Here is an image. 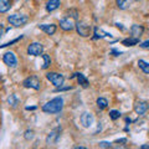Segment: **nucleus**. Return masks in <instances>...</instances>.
<instances>
[{
  "instance_id": "nucleus-10",
  "label": "nucleus",
  "mask_w": 149,
  "mask_h": 149,
  "mask_svg": "<svg viewBox=\"0 0 149 149\" xmlns=\"http://www.w3.org/2000/svg\"><path fill=\"white\" fill-rule=\"evenodd\" d=\"M61 130H62L61 127H57V128H55V129L51 130V132L49 133L47 138H46V143H47V144H55V143H57L60 136H61Z\"/></svg>"
},
{
  "instance_id": "nucleus-18",
  "label": "nucleus",
  "mask_w": 149,
  "mask_h": 149,
  "mask_svg": "<svg viewBox=\"0 0 149 149\" xmlns=\"http://www.w3.org/2000/svg\"><path fill=\"white\" fill-rule=\"evenodd\" d=\"M11 0H0V13H6L11 8Z\"/></svg>"
},
{
  "instance_id": "nucleus-35",
  "label": "nucleus",
  "mask_w": 149,
  "mask_h": 149,
  "mask_svg": "<svg viewBox=\"0 0 149 149\" xmlns=\"http://www.w3.org/2000/svg\"><path fill=\"white\" fill-rule=\"evenodd\" d=\"M73 149H86L85 147H76V148H73Z\"/></svg>"
},
{
  "instance_id": "nucleus-2",
  "label": "nucleus",
  "mask_w": 149,
  "mask_h": 149,
  "mask_svg": "<svg viewBox=\"0 0 149 149\" xmlns=\"http://www.w3.org/2000/svg\"><path fill=\"white\" fill-rule=\"evenodd\" d=\"M8 21L14 27H20V26H24L29 21V17L24 15V14H13V15L8 16Z\"/></svg>"
},
{
  "instance_id": "nucleus-13",
  "label": "nucleus",
  "mask_w": 149,
  "mask_h": 149,
  "mask_svg": "<svg viewBox=\"0 0 149 149\" xmlns=\"http://www.w3.org/2000/svg\"><path fill=\"white\" fill-rule=\"evenodd\" d=\"M74 77L77 78V82L80 83L83 88H87L88 86H90V81L87 80V77L83 73H80V72H78V73H73L71 76V78H74Z\"/></svg>"
},
{
  "instance_id": "nucleus-7",
  "label": "nucleus",
  "mask_w": 149,
  "mask_h": 149,
  "mask_svg": "<svg viewBox=\"0 0 149 149\" xmlns=\"http://www.w3.org/2000/svg\"><path fill=\"white\" fill-rule=\"evenodd\" d=\"M60 27L65 31H72L74 27H76V24H74L72 17L66 16V17H62L61 20H60Z\"/></svg>"
},
{
  "instance_id": "nucleus-19",
  "label": "nucleus",
  "mask_w": 149,
  "mask_h": 149,
  "mask_svg": "<svg viewBox=\"0 0 149 149\" xmlns=\"http://www.w3.org/2000/svg\"><path fill=\"white\" fill-rule=\"evenodd\" d=\"M139 44V39H137V37H128V39H124L122 41V45L124 46H136Z\"/></svg>"
},
{
  "instance_id": "nucleus-9",
  "label": "nucleus",
  "mask_w": 149,
  "mask_h": 149,
  "mask_svg": "<svg viewBox=\"0 0 149 149\" xmlns=\"http://www.w3.org/2000/svg\"><path fill=\"white\" fill-rule=\"evenodd\" d=\"M80 122L85 128H90L93 124V122H95V117H93V114L90 113V112H85V113L81 114Z\"/></svg>"
},
{
  "instance_id": "nucleus-24",
  "label": "nucleus",
  "mask_w": 149,
  "mask_h": 149,
  "mask_svg": "<svg viewBox=\"0 0 149 149\" xmlns=\"http://www.w3.org/2000/svg\"><path fill=\"white\" fill-rule=\"evenodd\" d=\"M66 15L68 17H72L73 20H77L78 19V11L76 10V9H70V10L66 11Z\"/></svg>"
},
{
  "instance_id": "nucleus-22",
  "label": "nucleus",
  "mask_w": 149,
  "mask_h": 149,
  "mask_svg": "<svg viewBox=\"0 0 149 149\" xmlns=\"http://www.w3.org/2000/svg\"><path fill=\"white\" fill-rule=\"evenodd\" d=\"M8 103L9 106H11L13 108H15V107L19 104V100H17V97L16 95H10L8 97Z\"/></svg>"
},
{
  "instance_id": "nucleus-28",
  "label": "nucleus",
  "mask_w": 149,
  "mask_h": 149,
  "mask_svg": "<svg viewBox=\"0 0 149 149\" xmlns=\"http://www.w3.org/2000/svg\"><path fill=\"white\" fill-rule=\"evenodd\" d=\"M68 90H72V86H66V87H57V88H56V92H58V91H68Z\"/></svg>"
},
{
  "instance_id": "nucleus-31",
  "label": "nucleus",
  "mask_w": 149,
  "mask_h": 149,
  "mask_svg": "<svg viewBox=\"0 0 149 149\" xmlns=\"http://www.w3.org/2000/svg\"><path fill=\"white\" fill-rule=\"evenodd\" d=\"M114 149H128V148L125 147L124 144H117V147H116Z\"/></svg>"
},
{
  "instance_id": "nucleus-8",
  "label": "nucleus",
  "mask_w": 149,
  "mask_h": 149,
  "mask_svg": "<svg viewBox=\"0 0 149 149\" xmlns=\"http://www.w3.org/2000/svg\"><path fill=\"white\" fill-rule=\"evenodd\" d=\"M3 61L5 65H8L9 67H15L17 65V58L14 52H11V51H9V52H5L3 56Z\"/></svg>"
},
{
  "instance_id": "nucleus-33",
  "label": "nucleus",
  "mask_w": 149,
  "mask_h": 149,
  "mask_svg": "<svg viewBox=\"0 0 149 149\" xmlns=\"http://www.w3.org/2000/svg\"><path fill=\"white\" fill-rule=\"evenodd\" d=\"M139 149H149V144H143V146Z\"/></svg>"
},
{
  "instance_id": "nucleus-12",
  "label": "nucleus",
  "mask_w": 149,
  "mask_h": 149,
  "mask_svg": "<svg viewBox=\"0 0 149 149\" xmlns=\"http://www.w3.org/2000/svg\"><path fill=\"white\" fill-rule=\"evenodd\" d=\"M39 29L42 30L45 34H47V35H54L56 32V30H57V26L55 24H40Z\"/></svg>"
},
{
  "instance_id": "nucleus-11",
  "label": "nucleus",
  "mask_w": 149,
  "mask_h": 149,
  "mask_svg": "<svg viewBox=\"0 0 149 149\" xmlns=\"http://www.w3.org/2000/svg\"><path fill=\"white\" fill-rule=\"evenodd\" d=\"M147 111H148V103L146 101H138V102H136V104H134V112H136L137 114L142 116V114L146 113Z\"/></svg>"
},
{
  "instance_id": "nucleus-16",
  "label": "nucleus",
  "mask_w": 149,
  "mask_h": 149,
  "mask_svg": "<svg viewBox=\"0 0 149 149\" xmlns=\"http://www.w3.org/2000/svg\"><path fill=\"white\" fill-rule=\"evenodd\" d=\"M134 1H137V0H116V4H117L118 9L125 10V9H128Z\"/></svg>"
},
{
  "instance_id": "nucleus-25",
  "label": "nucleus",
  "mask_w": 149,
  "mask_h": 149,
  "mask_svg": "<svg viewBox=\"0 0 149 149\" xmlns=\"http://www.w3.org/2000/svg\"><path fill=\"white\" fill-rule=\"evenodd\" d=\"M119 117H120V112H119V111H117V109L109 111V118H111L112 120H117Z\"/></svg>"
},
{
  "instance_id": "nucleus-23",
  "label": "nucleus",
  "mask_w": 149,
  "mask_h": 149,
  "mask_svg": "<svg viewBox=\"0 0 149 149\" xmlns=\"http://www.w3.org/2000/svg\"><path fill=\"white\" fill-rule=\"evenodd\" d=\"M41 56H42V58H44L42 68H44V70L49 68V67H50V65H51V58H50V56H49V55H46V54H42Z\"/></svg>"
},
{
  "instance_id": "nucleus-14",
  "label": "nucleus",
  "mask_w": 149,
  "mask_h": 149,
  "mask_svg": "<svg viewBox=\"0 0 149 149\" xmlns=\"http://www.w3.org/2000/svg\"><path fill=\"white\" fill-rule=\"evenodd\" d=\"M144 32V27L142 25H138V24H133L130 26V34H132V37H137L139 39Z\"/></svg>"
},
{
  "instance_id": "nucleus-26",
  "label": "nucleus",
  "mask_w": 149,
  "mask_h": 149,
  "mask_svg": "<svg viewBox=\"0 0 149 149\" xmlns=\"http://www.w3.org/2000/svg\"><path fill=\"white\" fill-rule=\"evenodd\" d=\"M24 138L26 139V141H31L32 138H34V130H31V129H27L25 134H24Z\"/></svg>"
},
{
  "instance_id": "nucleus-20",
  "label": "nucleus",
  "mask_w": 149,
  "mask_h": 149,
  "mask_svg": "<svg viewBox=\"0 0 149 149\" xmlns=\"http://www.w3.org/2000/svg\"><path fill=\"white\" fill-rule=\"evenodd\" d=\"M97 107H98L101 111L106 109L107 107H108V101H107L106 98H103V97H100V98L97 100Z\"/></svg>"
},
{
  "instance_id": "nucleus-1",
  "label": "nucleus",
  "mask_w": 149,
  "mask_h": 149,
  "mask_svg": "<svg viewBox=\"0 0 149 149\" xmlns=\"http://www.w3.org/2000/svg\"><path fill=\"white\" fill-rule=\"evenodd\" d=\"M63 108V100L62 97H55L54 100L49 101L46 104L42 106V111L45 113H49V114H56V113H60Z\"/></svg>"
},
{
  "instance_id": "nucleus-32",
  "label": "nucleus",
  "mask_w": 149,
  "mask_h": 149,
  "mask_svg": "<svg viewBox=\"0 0 149 149\" xmlns=\"http://www.w3.org/2000/svg\"><path fill=\"white\" fill-rule=\"evenodd\" d=\"M111 52H112V54H114V56H119L120 54H122V52H120V51H117V50H114V49L112 50Z\"/></svg>"
},
{
  "instance_id": "nucleus-3",
  "label": "nucleus",
  "mask_w": 149,
  "mask_h": 149,
  "mask_svg": "<svg viewBox=\"0 0 149 149\" xmlns=\"http://www.w3.org/2000/svg\"><path fill=\"white\" fill-rule=\"evenodd\" d=\"M22 86L25 88H32L35 91H39L41 88V81L37 76H30L22 81Z\"/></svg>"
},
{
  "instance_id": "nucleus-17",
  "label": "nucleus",
  "mask_w": 149,
  "mask_h": 149,
  "mask_svg": "<svg viewBox=\"0 0 149 149\" xmlns=\"http://www.w3.org/2000/svg\"><path fill=\"white\" fill-rule=\"evenodd\" d=\"M93 40H97V39H104V37H111L109 34H107V32H104L102 29H100V27H95L93 29Z\"/></svg>"
},
{
  "instance_id": "nucleus-21",
  "label": "nucleus",
  "mask_w": 149,
  "mask_h": 149,
  "mask_svg": "<svg viewBox=\"0 0 149 149\" xmlns=\"http://www.w3.org/2000/svg\"><path fill=\"white\" fill-rule=\"evenodd\" d=\"M138 66L146 74H149V63L148 62L143 61V60H139V61H138Z\"/></svg>"
},
{
  "instance_id": "nucleus-27",
  "label": "nucleus",
  "mask_w": 149,
  "mask_h": 149,
  "mask_svg": "<svg viewBox=\"0 0 149 149\" xmlns=\"http://www.w3.org/2000/svg\"><path fill=\"white\" fill-rule=\"evenodd\" d=\"M21 39H22V36H19V37H16V39H14V40H11V41H9V42L1 45V49L6 47V46H10V45H13V44H15V42H17V41H20Z\"/></svg>"
},
{
  "instance_id": "nucleus-6",
  "label": "nucleus",
  "mask_w": 149,
  "mask_h": 149,
  "mask_svg": "<svg viewBox=\"0 0 149 149\" xmlns=\"http://www.w3.org/2000/svg\"><path fill=\"white\" fill-rule=\"evenodd\" d=\"M44 52V46L40 42H32L27 46V54L31 56H40Z\"/></svg>"
},
{
  "instance_id": "nucleus-29",
  "label": "nucleus",
  "mask_w": 149,
  "mask_h": 149,
  "mask_svg": "<svg viewBox=\"0 0 149 149\" xmlns=\"http://www.w3.org/2000/svg\"><path fill=\"white\" fill-rule=\"evenodd\" d=\"M139 46H141L142 49H148L149 47V40L144 41V42H141V44H139Z\"/></svg>"
},
{
  "instance_id": "nucleus-4",
  "label": "nucleus",
  "mask_w": 149,
  "mask_h": 149,
  "mask_svg": "<svg viewBox=\"0 0 149 149\" xmlns=\"http://www.w3.org/2000/svg\"><path fill=\"white\" fill-rule=\"evenodd\" d=\"M46 78H47L55 87H62L63 82H65V77L61 73H57V72H47L46 73Z\"/></svg>"
},
{
  "instance_id": "nucleus-5",
  "label": "nucleus",
  "mask_w": 149,
  "mask_h": 149,
  "mask_svg": "<svg viewBox=\"0 0 149 149\" xmlns=\"http://www.w3.org/2000/svg\"><path fill=\"white\" fill-rule=\"evenodd\" d=\"M76 30H77V34L82 36V37H87L90 36L91 34V25H88L87 22L85 21H77L76 22Z\"/></svg>"
},
{
  "instance_id": "nucleus-15",
  "label": "nucleus",
  "mask_w": 149,
  "mask_h": 149,
  "mask_svg": "<svg viewBox=\"0 0 149 149\" xmlns=\"http://www.w3.org/2000/svg\"><path fill=\"white\" fill-rule=\"evenodd\" d=\"M60 5H61L60 0H47V3H46V10L49 13H52L56 9H58Z\"/></svg>"
},
{
  "instance_id": "nucleus-30",
  "label": "nucleus",
  "mask_w": 149,
  "mask_h": 149,
  "mask_svg": "<svg viewBox=\"0 0 149 149\" xmlns=\"http://www.w3.org/2000/svg\"><path fill=\"white\" fill-rule=\"evenodd\" d=\"M100 146H101L102 148H109V147H111V143H108V142H101Z\"/></svg>"
},
{
  "instance_id": "nucleus-34",
  "label": "nucleus",
  "mask_w": 149,
  "mask_h": 149,
  "mask_svg": "<svg viewBox=\"0 0 149 149\" xmlns=\"http://www.w3.org/2000/svg\"><path fill=\"white\" fill-rule=\"evenodd\" d=\"M25 109L26 111H34V109H36V107H25Z\"/></svg>"
}]
</instances>
